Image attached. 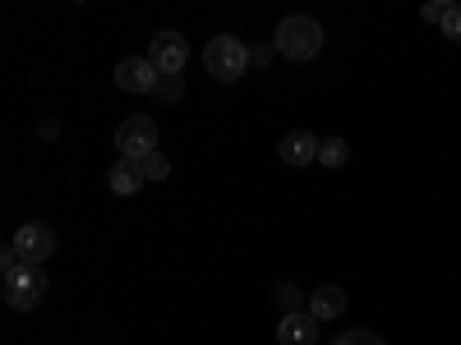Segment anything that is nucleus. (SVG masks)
<instances>
[{"label": "nucleus", "instance_id": "1", "mask_svg": "<svg viewBox=\"0 0 461 345\" xmlns=\"http://www.w3.org/2000/svg\"><path fill=\"white\" fill-rule=\"evenodd\" d=\"M0 286H5V304H10V309L28 314L47 295V272L37 262H23L14 253V244H5V253H0Z\"/></svg>", "mask_w": 461, "mask_h": 345}, {"label": "nucleus", "instance_id": "2", "mask_svg": "<svg viewBox=\"0 0 461 345\" xmlns=\"http://www.w3.org/2000/svg\"><path fill=\"white\" fill-rule=\"evenodd\" d=\"M273 47L286 56V60H314L323 51V28L310 19V14H286L277 23V37Z\"/></svg>", "mask_w": 461, "mask_h": 345}, {"label": "nucleus", "instance_id": "3", "mask_svg": "<svg viewBox=\"0 0 461 345\" xmlns=\"http://www.w3.org/2000/svg\"><path fill=\"white\" fill-rule=\"evenodd\" d=\"M203 65H208V74H212L217 84H236L240 74L249 69V51H245V42H240V37L221 32V37H212V42H208V51H203Z\"/></svg>", "mask_w": 461, "mask_h": 345}, {"label": "nucleus", "instance_id": "4", "mask_svg": "<svg viewBox=\"0 0 461 345\" xmlns=\"http://www.w3.org/2000/svg\"><path fill=\"white\" fill-rule=\"evenodd\" d=\"M115 147H121L125 162H143L158 152V120L152 115H130V120H121V129H115Z\"/></svg>", "mask_w": 461, "mask_h": 345}, {"label": "nucleus", "instance_id": "5", "mask_svg": "<svg viewBox=\"0 0 461 345\" xmlns=\"http://www.w3.org/2000/svg\"><path fill=\"white\" fill-rule=\"evenodd\" d=\"M162 84V69L152 65L148 56H125L121 65H115V88L121 93H134V97H152Z\"/></svg>", "mask_w": 461, "mask_h": 345}, {"label": "nucleus", "instance_id": "6", "mask_svg": "<svg viewBox=\"0 0 461 345\" xmlns=\"http://www.w3.org/2000/svg\"><path fill=\"white\" fill-rule=\"evenodd\" d=\"M14 253L23 258V262H37V267H42L51 253H56V230L47 226V221H23L19 230H14Z\"/></svg>", "mask_w": 461, "mask_h": 345}, {"label": "nucleus", "instance_id": "7", "mask_svg": "<svg viewBox=\"0 0 461 345\" xmlns=\"http://www.w3.org/2000/svg\"><path fill=\"white\" fill-rule=\"evenodd\" d=\"M148 60L158 65L162 74H180V69L189 65V42H185V32H176V28L158 32V37H152V47H148Z\"/></svg>", "mask_w": 461, "mask_h": 345}, {"label": "nucleus", "instance_id": "8", "mask_svg": "<svg viewBox=\"0 0 461 345\" xmlns=\"http://www.w3.org/2000/svg\"><path fill=\"white\" fill-rule=\"evenodd\" d=\"M319 318L310 309H300V314H282L277 323V345H314L319 341Z\"/></svg>", "mask_w": 461, "mask_h": 345}, {"label": "nucleus", "instance_id": "9", "mask_svg": "<svg viewBox=\"0 0 461 345\" xmlns=\"http://www.w3.org/2000/svg\"><path fill=\"white\" fill-rule=\"evenodd\" d=\"M319 147H323V138L310 134V129H291V134L277 143V152H282L286 166H310V162H319Z\"/></svg>", "mask_w": 461, "mask_h": 345}, {"label": "nucleus", "instance_id": "10", "mask_svg": "<svg viewBox=\"0 0 461 345\" xmlns=\"http://www.w3.org/2000/svg\"><path fill=\"white\" fill-rule=\"evenodd\" d=\"M106 184H111V194H121V199H134L139 189L148 184V175H143V166H139V162H125V157H115V162H111V171H106Z\"/></svg>", "mask_w": 461, "mask_h": 345}, {"label": "nucleus", "instance_id": "11", "mask_svg": "<svg viewBox=\"0 0 461 345\" xmlns=\"http://www.w3.org/2000/svg\"><path fill=\"white\" fill-rule=\"evenodd\" d=\"M310 314H314L319 323L341 318V314H346V290H341V286H319V290L310 295Z\"/></svg>", "mask_w": 461, "mask_h": 345}, {"label": "nucleus", "instance_id": "12", "mask_svg": "<svg viewBox=\"0 0 461 345\" xmlns=\"http://www.w3.org/2000/svg\"><path fill=\"white\" fill-rule=\"evenodd\" d=\"M319 162L323 166H346V162H351V143H346V138H323V147H319Z\"/></svg>", "mask_w": 461, "mask_h": 345}, {"label": "nucleus", "instance_id": "13", "mask_svg": "<svg viewBox=\"0 0 461 345\" xmlns=\"http://www.w3.org/2000/svg\"><path fill=\"white\" fill-rule=\"evenodd\" d=\"M273 304L282 314H300V286L295 281H277L273 286Z\"/></svg>", "mask_w": 461, "mask_h": 345}, {"label": "nucleus", "instance_id": "14", "mask_svg": "<svg viewBox=\"0 0 461 345\" xmlns=\"http://www.w3.org/2000/svg\"><path fill=\"white\" fill-rule=\"evenodd\" d=\"M158 102H167V106H176L180 97H185V79L180 74H162V84H158V93H152Z\"/></svg>", "mask_w": 461, "mask_h": 345}, {"label": "nucleus", "instance_id": "15", "mask_svg": "<svg viewBox=\"0 0 461 345\" xmlns=\"http://www.w3.org/2000/svg\"><path fill=\"white\" fill-rule=\"evenodd\" d=\"M332 345H388L378 332H365V327H356V332H341Z\"/></svg>", "mask_w": 461, "mask_h": 345}, {"label": "nucleus", "instance_id": "16", "mask_svg": "<svg viewBox=\"0 0 461 345\" xmlns=\"http://www.w3.org/2000/svg\"><path fill=\"white\" fill-rule=\"evenodd\" d=\"M139 166H143V175H148V180H167V175H171V162L162 157V152H152V157H143Z\"/></svg>", "mask_w": 461, "mask_h": 345}, {"label": "nucleus", "instance_id": "17", "mask_svg": "<svg viewBox=\"0 0 461 345\" xmlns=\"http://www.w3.org/2000/svg\"><path fill=\"white\" fill-rule=\"evenodd\" d=\"M447 37H452V42L461 47V5H456V0H452V5H447V14H443V23H438Z\"/></svg>", "mask_w": 461, "mask_h": 345}, {"label": "nucleus", "instance_id": "18", "mask_svg": "<svg viewBox=\"0 0 461 345\" xmlns=\"http://www.w3.org/2000/svg\"><path fill=\"white\" fill-rule=\"evenodd\" d=\"M447 5H452V0H429V5H425V10H420V14H425V23H443V14H447Z\"/></svg>", "mask_w": 461, "mask_h": 345}]
</instances>
